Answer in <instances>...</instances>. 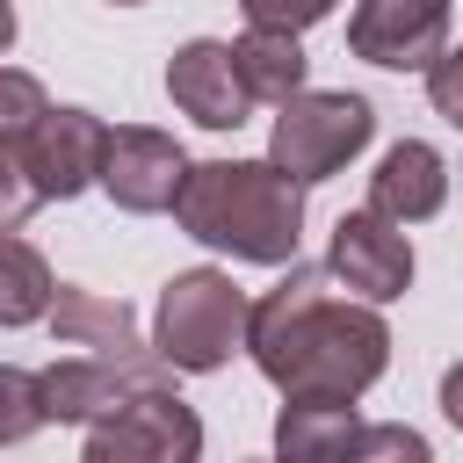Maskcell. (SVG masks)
<instances>
[{"label":"cell","mask_w":463,"mask_h":463,"mask_svg":"<svg viewBox=\"0 0 463 463\" xmlns=\"http://www.w3.org/2000/svg\"><path fill=\"white\" fill-rule=\"evenodd\" d=\"M246 354L282 398H362L391 369V326L376 304L340 297L326 268L297 260L268 297H253Z\"/></svg>","instance_id":"cell-1"},{"label":"cell","mask_w":463,"mask_h":463,"mask_svg":"<svg viewBox=\"0 0 463 463\" xmlns=\"http://www.w3.org/2000/svg\"><path fill=\"white\" fill-rule=\"evenodd\" d=\"M174 224L232 260L253 268H297L304 246V188L275 174L268 159H203L181 181Z\"/></svg>","instance_id":"cell-2"},{"label":"cell","mask_w":463,"mask_h":463,"mask_svg":"<svg viewBox=\"0 0 463 463\" xmlns=\"http://www.w3.org/2000/svg\"><path fill=\"white\" fill-rule=\"evenodd\" d=\"M246 326H253V297L224 268H181L159 289L152 354L166 369H181V376H210V369H224L246 347Z\"/></svg>","instance_id":"cell-3"},{"label":"cell","mask_w":463,"mask_h":463,"mask_svg":"<svg viewBox=\"0 0 463 463\" xmlns=\"http://www.w3.org/2000/svg\"><path fill=\"white\" fill-rule=\"evenodd\" d=\"M376 137V109L347 87H304L297 101L275 109V130H268V166L289 174L297 188H318L333 181L362 145Z\"/></svg>","instance_id":"cell-4"},{"label":"cell","mask_w":463,"mask_h":463,"mask_svg":"<svg viewBox=\"0 0 463 463\" xmlns=\"http://www.w3.org/2000/svg\"><path fill=\"white\" fill-rule=\"evenodd\" d=\"M80 463H203V420L166 383L123 398L109 420L87 427Z\"/></svg>","instance_id":"cell-5"},{"label":"cell","mask_w":463,"mask_h":463,"mask_svg":"<svg viewBox=\"0 0 463 463\" xmlns=\"http://www.w3.org/2000/svg\"><path fill=\"white\" fill-rule=\"evenodd\" d=\"M347 51L383 72H434L449 58V0H354Z\"/></svg>","instance_id":"cell-6"},{"label":"cell","mask_w":463,"mask_h":463,"mask_svg":"<svg viewBox=\"0 0 463 463\" xmlns=\"http://www.w3.org/2000/svg\"><path fill=\"white\" fill-rule=\"evenodd\" d=\"M188 152L152 130V123H123L109 137V159H101V195L123 210V217H159L181 203V181H188Z\"/></svg>","instance_id":"cell-7"},{"label":"cell","mask_w":463,"mask_h":463,"mask_svg":"<svg viewBox=\"0 0 463 463\" xmlns=\"http://www.w3.org/2000/svg\"><path fill=\"white\" fill-rule=\"evenodd\" d=\"M326 275H333L347 297H362V304L405 297V289H412V239H405V224H391V217H376V210H347V217L333 224Z\"/></svg>","instance_id":"cell-8"},{"label":"cell","mask_w":463,"mask_h":463,"mask_svg":"<svg viewBox=\"0 0 463 463\" xmlns=\"http://www.w3.org/2000/svg\"><path fill=\"white\" fill-rule=\"evenodd\" d=\"M166 383V362L159 354H72V362H51L43 369V405L58 427H94L109 420L123 398Z\"/></svg>","instance_id":"cell-9"},{"label":"cell","mask_w":463,"mask_h":463,"mask_svg":"<svg viewBox=\"0 0 463 463\" xmlns=\"http://www.w3.org/2000/svg\"><path fill=\"white\" fill-rule=\"evenodd\" d=\"M109 137H116V130H109L94 109H51V116H43V123L22 137L36 195H43V203H72V195L101 188V159H109Z\"/></svg>","instance_id":"cell-10"},{"label":"cell","mask_w":463,"mask_h":463,"mask_svg":"<svg viewBox=\"0 0 463 463\" xmlns=\"http://www.w3.org/2000/svg\"><path fill=\"white\" fill-rule=\"evenodd\" d=\"M166 94H174V109H181L188 123H203V130H239V123L253 116V94H246L239 58H232L224 36H188V43H174V58H166Z\"/></svg>","instance_id":"cell-11"},{"label":"cell","mask_w":463,"mask_h":463,"mask_svg":"<svg viewBox=\"0 0 463 463\" xmlns=\"http://www.w3.org/2000/svg\"><path fill=\"white\" fill-rule=\"evenodd\" d=\"M441 203H449V159L427 137H398L369 174V210L391 224H427L441 217Z\"/></svg>","instance_id":"cell-12"},{"label":"cell","mask_w":463,"mask_h":463,"mask_svg":"<svg viewBox=\"0 0 463 463\" xmlns=\"http://www.w3.org/2000/svg\"><path fill=\"white\" fill-rule=\"evenodd\" d=\"M362 441L354 398H282L275 412V463H347Z\"/></svg>","instance_id":"cell-13"},{"label":"cell","mask_w":463,"mask_h":463,"mask_svg":"<svg viewBox=\"0 0 463 463\" xmlns=\"http://www.w3.org/2000/svg\"><path fill=\"white\" fill-rule=\"evenodd\" d=\"M51 333H58L65 347H87V354H152V347L137 340V311H130L123 297L80 289V282H58Z\"/></svg>","instance_id":"cell-14"},{"label":"cell","mask_w":463,"mask_h":463,"mask_svg":"<svg viewBox=\"0 0 463 463\" xmlns=\"http://www.w3.org/2000/svg\"><path fill=\"white\" fill-rule=\"evenodd\" d=\"M51 304H58L51 260L22 232H0V333H22L36 318H51Z\"/></svg>","instance_id":"cell-15"},{"label":"cell","mask_w":463,"mask_h":463,"mask_svg":"<svg viewBox=\"0 0 463 463\" xmlns=\"http://www.w3.org/2000/svg\"><path fill=\"white\" fill-rule=\"evenodd\" d=\"M232 58H239V80H246L253 109H260V101L282 109V101L304 94V43H297V36H282V29H246V36L232 43Z\"/></svg>","instance_id":"cell-16"},{"label":"cell","mask_w":463,"mask_h":463,"mask_svg":"<svg viewBox=\"0 0 463 463\" xmlns=\"http://www.w3.org/2000/svg\"><path fill=\"white\" fill-rule=\"evenodd\" d=\"M51 427V405H43V369H22V362H0V449H22L29 434Z\"/></svg>","instance_id":"cell-17"},{"label":"cell","mask_w":463,"mask_h":463,"mask_svg":"<svg viewBox=\"0 0 463 463\" xmlns=\"http://www.w3.org/2000/svg\"><path fill=\"white\" fill-rule=\"evenodd\" d=\"M43 116H51L43 80H36V72H22V65H0V137H29Z\"/></svg>","instance_id":"cell-18"},{"label":"cell","mask_w":463,"mask_h":463,"mask_svg":"<svg viewBox=\"0 0 463 463\" xmlns=\"http://www.w3.org/2000/svg\"><path fill=\"white\" fill-rule=\"evenodd\" d=\"M347 463H434V449H427L420 427H405V420H376V427H362V441H354Z\"/></svg>","instance_id":"cell-19"},{"label":"cell","mask_w":463,"mask_h":463,"mask_svg":"<svg viewBox=\"0 0 463 463\" xmlns=\"http://www.w3.org/2000/svg\"><path fill=\"white\" fill-rule=\"evenodd\" d=\"M36 203H43V195H36V181H29V152H22V137H0V232H14Z\"/></svg>","instance_id":"cell-20"},{"label":"cell","mask_w":463,"mask_h":463,"mask_svg":"<svg viewBox=\"0 0 463 463\" xmlns=\"http://www.w3.org/2000/svg\"><path fill=\"white\" fill-rule=\"evenodd\" d=\"M340 0H239L246 29H282V36H304L311 22H326Z\"/></svg>","instance_id":"cell-21"},{"label":"cell","mask_w":463,"mask_h":463,"mask_svg":"<svg viewBox=\"0 0 463 463\" xmlns=\"http://www.w3.org/2000/svg\"><path fill=\"white\" fill-rule=\"evenodd\" d=\"M427 101H434V116H441V123H456V130H463V43H449V58L427 72Z\"/></svg>","instance_id":"cell-22"},{"label":"cell","mask_w":463,"mask_h":463,"mask_svg":"<svg viewBox=\"0 0 463 463\" xmlns=\"http://www.w3.org/2000/svg\"><path fill=\"white\" fill-rule=\"evenodd\" d=\"M441 420L463 434V362H449V369H441Z\"/></svg>","instance_id":"cell-23"},{"label":"cell","mask_w":463,"mask_h":463,"mask_svg":"<svg viewBox=\"0 0 463 463\" xmlns=\"http://www.w3.org/2000/svg\"><path fill=\"white\" fill-rule=\"evenodd\" d=\"M7 43H14V0H0V58H7Z\"/></svg>","instance_id":"cell-24"},{"label":"cell","mask_w":463,"mask_h":463,"mask_svg":"<svg viewBox=\"0 0 463 463\" xmlns=\"http://www.w3.org/2000/svg\"><path fill=\"white\" fill-rule=\"evenodd\" d=\"M109 7H145V0H109Z\"/></svg>","instance_id":"cell-25"},{"label":"cell","mask_w":463,"mask_h":463,"mask_svg":"<svg viewBox=\"0 0 463 463\" xmlns=\"http://www.w3.org/2000/svg\"><path fill=\"white\" fill-rule=\"evenodd\" d=\"M268 463H275V456H268Z\"/></svg>","instance_id":"cell-26"}]
</instances>
